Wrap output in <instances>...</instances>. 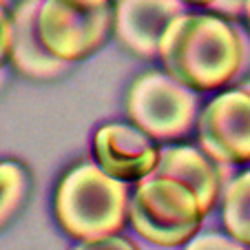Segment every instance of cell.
<instances>
[{"label": "cell", "mask_w": 250, "mask_h": 250, "mask_svg": "<svg viewBox=\"0 0 250 250\" xmlns=\"http://www.w3.org/2000/svg\"><path fill=\"white\" fill-rule=\"evenodd\" d=\"M239 31L217 14H180L162 36L164 71L193 91L226 86L244 66Z\"/></svg>", "instance_id": "obj_1"}, {"label": "cell", "mask_w": 250, "mask_h": 250, "mask_svg": "<svg viewBox=\"0 0 250 250\" xmlns=\"http://www.w3.org/2000/svg\"><path fill=\"white\" fill-rule=\"evenodd\" d=\"M126 182L115 180L98 162H82L62 175L53 212L60 228L78 241L120 235L128 219Z\"/></svg>", "instance_id": "obj_2"}, {"label": "cell", "mask_w": 250, "mask_h": 250, "mask_svg": "<svg viewBox=\"0 0 250 250\" xmlns=\"http://www.w3.org/2000/svg\"><path fill=\"white\" fill-rule=\"evenodd\" d=\"M208 212L188 184L148 175L135 182L128 222L140 237L155 246H184L199 232Z\"/></svg>", "instance_id": "obj_3"}, {"label": "cell", "mask_w": 250, "mask_h": 250, "mask_svg": "<svg viewBox=\"0 0 250 250\" xmlns=\"http://www.w3.org/2000/svg\"><path fill=\"white\" fill-rule=\"evenodd\" d=\"M113 0H42L38 33L44 47L64 62L93 56L113 31Z\"/></svg>", "instance_id": "obj_4"}, {"label": "cell", "mask_w": 250, "mask_h": 250, "mask_svg": "<svg viewBox=\"0 0 250 250\" xmlns=\"http://www.w3.org/2000/svg\"><path fill=\"white\" fill-rule=\"evenodd\" d=\"M126 113L153 140H177L197 122V95L166 71H146L128 86Z\"/></svg>", "instance_id": "obj_5"}, {"label": "cell", "mask_w": 250, "mask_h": 250, "mask_svg": "<svg viewBox=\"0 0 250 250\" xmlns=\"http://www.w3.org/2000/svg\"><path fill=\"white\" fill-rule=\"evenodd\" d=\"M202 151L217 164L250 162V86L224 91L197 118Z\"/></svg>", "instance_id": "obj_6"}, {"label": "cell", "mask_w": 250, "mask_h": 250, "mask_svg": "<svg viewBox=\"0 0 250 250\" xmlns=\"http://www.w3.org/2000/svg\"><path fill=\"white\" fill-rule=\"evenodd\" d=\"M133 122H109L93 135L95 162L122 182H140L155 173L162 148Z\"/></svg>", "instance_id": "obj_7"}, {"label": "cell", "mask_w": 250, "mask_h": 250, "mask_svg": "<svg viewBox=\"0 0 250 250\" xmlns=\"http://www.w3.org/2000/svg\"><path fill=\"white\" fill-rule=\"evenodd\" d=\"M186 11L182 0H115L113 33L118 42L142 60L160 58L168 24Z\"/></svg>", "instance_id": "obj_8"}, {"label": "cell", "mask_w": 250, "mask_h": 250, "mask_svg": "<svg viewBox=\"0 0 250 250\" xmlns=\"http://www.w3.org/2000/svg\"><path fill=\"white\" fill-rule=\"evenodd\" d=\"M42 0H22L11 11V58L20 76L31 80H51L64 73L69 62L56 58L38 33V11Z\"/></svg>", "instance_id": "obj_9"}, {"label": "cell", "mask_w": 250, "mask_h": 250, "mask_svg": "<svg viewBox=\"0 0 250 250\" xmlns=\"http://www.w3.org/2000/svg\"><path fill=\"white\" fill-rule=\"evenodd\" d=\"M160 177H173L197 193L202 206L206 212L215 206L222 190V173L217 168V162L210 160L202 148L195 146H168L162 148L160 164L155 173Z\"/></svg>", "instance_id": "obj_10"}, {"label": "cell", "mask_w": 250, "mask_h": 250, "mask_svg": "<svg viewBox=\"0 0 250 250\" xmlns=\"http://www.w3.org/2000/svg\"><path fill=\"white\" fill-rule=\"evenodd\" d=\"M222 222L228 235L250 246V168L230 180L224 190Z\"/></svg>", "instance_id": "obj_11"}, {"label": "cell", "mask_w": 250, "mask_h": 250, "mask_svg": "<svg viewBox=\"0 0 250 250\" xmlns=\"http://www.w3.org/2000/svg\"><path fill=\"white\" fill-rule=\"evenodd\" d=\"M31 190V175L27 166L18 160L0 162V230L9 226V222L18 215L22 204L27 202Z\"/></svg>", "instance_id": "obj_12"}, {"label": "cell", "mask_w": 250, "mask_h": 250, "mask_svg": "<svg viewBox=\"0 0 250 250\" xmlns=\"http://www.w3.org/2000/svg\"><path fill=\"white\" fill-rule=\"evenodd\" d=\"M184 250H250L244 241L235 239L228 232H197L188 244H184Z\"/></svg>", "instance_id": "obj_13"}, {"label": "cell", "mask_w": 250, "mask_h": 250, "mask_svg": "<svg viewBox=\"0 0 250 250\" xmlns=\"http://www.w3.org/2000/svg\"><path fill=\"white\" fill-rule=\"evenodd\" d=\"M73 250H140V248H137V244H133L128 237L111 235V237L95 239V241H80Z\"/></svg>", "instance_id": "obj_14"}, {"label": "cell", "mask_w": 250, "mask_h": 250, "mask_svg": "<svg viewBox=\"0 0 250 250\" xmlns=\"http://www.w3.org/2000/svg\"><path fill=\"white\" fill-rule=\"evenodd\" d=\"M11 58V14L7 5L0 2V69Z\"/></svg>", "instance_id": "obj_15"}, {"label": "cell", "mask_w": 250, "mask_h": 250, "mask_svg": "<svg viewBox=\"0 0 250 250\" xmlns=\"http://www.w3.org/2000/svg\"><path fill=\"white\" fill-rule=\"evenodd\" d=\"M246 2H248V0H217L212 7H219V9L228 16H237V14H244L246 11Z\"/></svg>", "instance_id": "obj_16"}, {"label": "cell", "mask_w": 250, "mask_h": 250, "mask_svg": "<svg viewBox=\"0 0 250 250\" xmlns=\"http://www.w3.org/2000/svg\"><path fill=\"white\" fill-rule=\"evenodd\" d=\"M186 5H193V7H212L217 0H182Z\"/></svg>", "instance_id": "obj_17"}, {"label": "cell", "mask_w": 250, "mask_h": 250, "mask_svg": "<svg viewBox=\"0 0 250 250\" xmlns=\"http://www.w3.org/2000/svg\"><path fill=\"white\" fill-rule=\"evenodd\" d=\"M244 16H246V22H248V29H250V0L246 2V11H244Z\"/></svg>", "instance_id": "obj_18"}, {"label": "cell", "mask_w": 250, "mask_h": 250, "mask_svg": "<svg viewBox=\"0 0 250 250\" xmlns=\"http://www.w3.org/2000/svg\"><path fill=\"white\" fill-rule=\"evenodd\" d=\"M2 82H5V71L0 69V86H2Z\"/></svg>", "instance_id": "obj_19"}, {"label": "cell", "mask_w": 250, "mask_h": 250, "mask_svg": "<svg viewBox=\"0 0 250 250\" xmlns=\"http://www.w3.org/2000/svg\"><path fill=\"white\" fill-rule=\"evenodd\" d=\"M0 2H2V5H9V2H11V0H0Z\"/></svg>", "instance_id": "obj_20"}, {"label": "cell", "mask_w": 250, "mask_h": 250, "mask_svg": "<svg viewBox=\"0 0 250 250\" xmlns=\"http://www.w3.org/2000/svg\"><path fill=\"white\" fill-rule=\"evenodd\" d=\"M246 86H250V82H248V84H246Z\"/></svg>", "instance_id": "obj_21"}]
</instances>
